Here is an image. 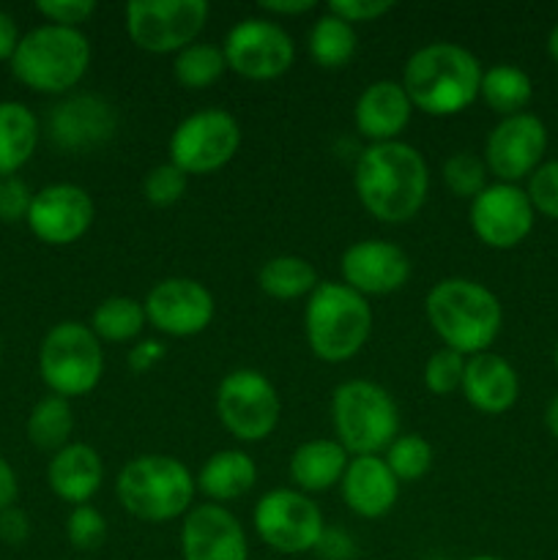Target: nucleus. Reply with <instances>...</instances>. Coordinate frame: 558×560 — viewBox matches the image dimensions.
Returning <instances> with one entry per match:
<instances>
[{"label": "nucleus", "mask_w": 558, "mask_h": 560, "mask_svg": "<svg viewBox=\"0 0 558 560\" xmlns=\"http://www.w3.org/2000/svg\"><path fill=\"white\" fill-rule=\"evenodd\" d=\"M545 427H547V432H550V435L558 441V394L550 399V402H547Z\"/></svg>", "instance_id": "8fccbe9b"}, {"label": "nucleus", "mask_w": 558, "mask_h": 560, "mask_svg": "<svg viewBox=\"0 0 558 560\" xmlns=\"http://www.w3.org/2000/svg\"><path fill=\"white\" fill-rule=\"evenodd\" d=\"M317 552L326 560H350L353 558V541L339 530H326L321 545H317Z\"/></svg>", "instance_id": "a18cd8bd"}, {"label": "nucleus", "mask_w": 558, "mask_h": 560, "mask_svg": "<svg viewBox=\"0 0 558 560\" xmlns=\"http://www.w3.org/2000/svg\"><path fill=\"white\" fill-rule=\"evenodd\" d=\"M479 96L487 107L501 118L525 113L531 96H534V82L523 69L512 63H498L481 74Z\"/></svg>", "instance_id": "cd10ccee"}, {"label": "nucleus", "mask_w": 558, "mask_h": 560, "mask_svg": "<svg viewBox=\"0 0 558 560\" xmlns=\"http://www.w3.org/2000/svg\"><path fill=\"white\" fill-rule=\"evenodd\" d=\"M197 492V479L170 454H140L115 479L118 503L142 523H170L186 517Z\"/></svg>", "instance_id": "20e7f679"}, {"label": "nucleus", "mask_w": 558, "mask_h": 560, "mask_svg": "<svg viewBox=\"0 0 558 560\" xmlns=\"http://www.w3.org/2000/svg\"><path fill=\"white\" fill-rule=\"evenodd\" d=\"M184 560H249V541L241 520L219 503H200L181 523Z\"/></svg>", "instance_id": "a211bd4d"}, {"label": "nucleus", "mask_w": 558, "mask_h": 560, "mask_svg": "<svg viewBox=\"0 0 558 560\" xmlns=\"http://www.w3.org/2000/svg\"><path fill=\"white\" fill-rule=\"evenodd\" d=\"M20 495V479H16L14 468L9 465V459L0 457V512L11 509Z\"/></svg>", "instance_id": "de8ad7c7"}, {"label": "nucleus", "mask_w": 558, "mask_h": 560, "mask_svg": "<svg viewBox=\"0 0 558 560\" xmlns=\"http://www.w3.org/2000/svg\"><path fill=\"white\" fill-rule=\"evenodd\" d=\"M33 191L20 175H9L0 178V222L14 224L25 222L27 211H31Z\"/></svg>", "instance_id": "a19ab883"}, {"label": "nucleus", "mask_w": 558, "mask_h": 560, "mask_svg": "<svg viewBox=\"0 0 558 560\" xmlns=\"http://www.w3.org/2000/svg\"><path fill=\"white\" fill-rule=\"evenodd\" d=\"M9 63L11 74L25 88L60 96L85 77L88 66H91V44L82 31L47 22L20 38Z\"/></svg>", "instance_id": "423d86ee"}, {"label": "nucleus", "mask_w": 558, "mask_h": 560, "mask_svg": "<svg viewBox=\"0 0 558 560\" xmlns=\"http://www.w3.org/2000/svg\"><path fill=\"white\" fill-rule=\"evenodd\" d=\"M217 413L224 430L241 443H260L282 419V399L263 372L233 370L217 388Z\"/></svg>", "instance_id": "9d476101"}, {"label": "nucleus", "mask_w": 558, "mask_h": 560, "mask_svg": "<svg viewBox=\"0 0 558 560\" xmlns=\"http://www.w3.org/2000/svg\"><path fill=\"white\" fill-rule=\"evenodd\" d=\"M186 186H189V175L184 170L175 167L173 162L156 164L151 173L142 178V195L151 206L156 208H170L186 195Z\"/></svg>", "instance_id": "e433bc0d"}, {"label": "nucleus", "mask_w": 558, "mask_h": 560, "mask_svg": "<svg viewBox=\"0 0 558 560\" xmlns=\"http://www.w3.org/2000/svg\"><path fill=\"white\" fill-rule=\"evenodd\" d=\"M479 58L452 42H432L416 49L403 69V88L414 109L435 118L457 115L479 98Z\"/></svg>", "instance_id": "f03ea898"}, {"label": "nucleus", "mask_w": 558, "mask_h": 560, "mask_svg": "<svg viewBox=\"0 0 558 560\" xmlns=\"http://www.w3.org/2000/svg\"><path fill=\"white\" fill-rule=\"evenodd\" d=\"M142 306H146L148 323L164 337L175 339L197 337L211 326L217 315V301L211 290L189 277H170L156 282Z\"/></svg>", "instance_id": "4468645a"}, {"label": "nucleus", "mask_w": 558, "mask_h": 560, "mask_svg": "<svg viewBox=\"0 0 558 560\" xmlns=\"http://www.w3.org/2000/svg\"><path fill=\"white\" fill-rule=\"evenodd\" d=\"M525 195H528L536 213H542V217L547 219H556L558 222V159L542 162L539 167L531 173Z\"/></svg>", "instance_id": "58836bf2"}, {"label": "nucleus", "mask_w": 558, "mask_h": 560, "mask_svg": "<svg viewBox=\"0 0 558 560\" xmlns=\"http://www.w3.org/2000/svg\"><path fill=\"white\" fill-rule=\"evenodd\" d=\"M410 115H414V104L403 82L394 80H377L367 85L353 107L356 129L361 137L372 140V145L399 140V135L408 129Z\"/></svg>", "instance_id": "412c9836"}, {"label": "nucleus", "mask_w": 558, "mask_h": 560, "mask_svg": "<svg viewBox=\"0 0 558 560\" xmlns=\"http://www.w3.org/2000/svg\"><path fill=\"white\" fill-rule=\"evenodd\" d=\"M547 151V126L531 113L501 118L485 142L487 173L501 184H518L531 178Z\"/></svg>", "instance_id": "dca6fc26"}, {"label": "nucleus", "mask_w": 558, "mask_h": 560, "mask_svg": "<svg viewBox=\"0 0 558 560\" xmlns=\"http://www.w3.org/2000/svg\"><path fill=\"white\" fill-rule=\"evenodd\" d=\"M547 52H550V58L558 63V22L553 25L550 36H547Z\"/></svg>", "instance_id": "3c124183"}, {"label": "nucleus", "mask_w": 558, "mask_h": 560, "mask_svg": "<svg viewBox=\"0 0 558 560\" xmlns=\"http://www.w3.org/2000/svg\"><path fill=\"white\" fill-rule=\"evenodd\" d=\"M394 9L392 0H334L328 3V11L337 14L339 20L350 22V25H359V22H375L383 14Z\"/></svg>", "instance_id": "79ce46f5"}, {"label": "nucleus", "mask_w": 558, "mask_h": 560, "mask_svg": "<svg viewBox=\"0 0 558 560\" xmlns=\"http://www.w3.org/2000/svg\"><path fill=\"white\" fill-rule=\"evenodd\" d=\"M38 145V118L22 102H0V178L16 175Z\"/></svg>", "instance_id": "bb28decb"}, {"label": "nucleus", "mask_w": 558, "mask_h": 560, "mask_svg": "<svg viewBox=\"0 0 558 560\" xmlns=\"http://www.w3.org/2000/svg\"><path fill=\"white\" fill-rule=\"evenodd\" d=\"M315 9H317L315 0H263L260 3V11H266V14H274V16H295Z\"/></svg>", "instance_id": "09e8293b"}, {"label": "nucleus", "mask_w": 558, "mask_h": 560, "mask_svg": "<svg viewBox=\"0 0 558 560\" xmlns=\"http://www.w3.org/2000/svg\"><path fill=\"white\" fill-rule=\"evenodd\" d=\"M388 470L397 476V481H419L432 468V446L421 435H397L392 446L383 454Z\"/></svg>", "instance_id": "72a5a7b5"}, {"label": "nucleus", "mask_w": 558, "mask_h": 560, "mask_svg": "<svg viewBox=\"0 0 558 560\" xmlns=\"http://www.w3.org/2000/svg\"><path fill=\"white\" fill-rule=\"evenodd\" d=\"M96 206L91 195L77 184H49L33 191L27 228L42 244L69 246L91 230Z\"/></svg>", "instance_id": "f3484780"}, {"label": "nucleus", "mask_w": 558, "mask_h": 560, "mask_svg": "<svg viewBox=\"0 0 558 560\" xmlns=\"http://www.w3.org/2000/svg\"><path fill=\"white\" fill-rule=\"evenodd\" d=\"M146 306L129 295H109L93 310L91 331L102 342H131L146 328Z\"/></svg>", "instance_id": "2f4dec72"}, {"label": "nucleus", "mask_w": 558, "mask_h": 560, "mask_svg": "<svg viewBox=\"0 0 558 560\" xmlns=\"http://www.w3.org/2000/svg\"><path fill=\"white\" fill-rule=\"evenodd\" d=\"M534 206L518 184H490L470 200V230L490 249H514L534 230Z\"/></svg>", "instance_id": "2eb2a0df"}, {"label": "nucleus", "mask_w": 558, "mask_h": 560, "mask_svg": "<svg viewBox=\"0 0 558 560\" xmlns=\"http://www.w3.org/2000/svg\"><path fill=\"white\" fill-rule=\"evenodd\" d=\"M257 284L266 295L277 301H295L310 299L312 290L317 288V271L310 260L299 255H279L263 262L257 273Z\"/></svg>", "instance_id": "c85d7f7f"}, {"label": "nucleus", "mask_w": 558, "mask_h": 560, "mask_svg": "<svg viewBox=\"0 0 558 560\" xmlns=\"http://www.w3.org/2000/svg\"><path fill=\"white\" fill-rule=\"evenodd\" d=\"M164 359V345L156 342V339H142L126 355V364H129L131 372L142 375V372H151L159 361Z\"/></svg>", "instance_id": "c03bdc74"}, {"label": "nucleus", "mask_w": 558, "mask_h": 560, "mask_svg": "<svg viewBox=\"0 0 558 560\" xmlns=\"http://www.w3.org/2000/svg\"><path fill=\"white\" fill-rule=\"evenodd\" d=\"M350 454L328 438L301 443L290 457V479L301 492H326L342 481Z\"/></svg>", "instance_id": "393cba45"}, {"label": "nucleus", "mask_w": 558, "mask_h": 560, "mask_svg": "<svg viewBox=\"0 0 558 560\" xmlns=\"http://www.w3.org/2000/svg\"><path fill=\"white\" fill-rule=\"evenodd\" d=\"M228 69L244 80H277L293 66L295 44L282 25L266 16H246L224 36Z\"/></svg>", "instance_id": "ddd939ff"}, {"label": "nucleus", "mask_w": 558, "mask_h": 560, "mask_svg": "<svg viewBox=\"0 0 558 560\" xmlns=\"http://www.w3.org/2000/svg\"><path fill=\"white\" fill-rule=\"evenodd\" d=\"M353 186L364 211L377 222L405 224L427 202L430 170L408 142H375L356 159Z\"/></svg>", "instance_id": "f257e3e1"}, {"label": "nucleus", "mask_w": 558, "mask_h": 560, "mask_svg": "<svg viewBox=\"0 0 558 560\" xmlns=\"http://www.w3.org/2000/svg\"><path fill=\"white\" fill-rule=\"evenodd\" d=\"M241 145V126L228 109L191 113L170 137V162L186 175H208L233 162Z\"/></svg>", "instance_id": "f8f14e48"}, {"label": "nucleus", "mask_w": 558, "mask_h": 560, "mask_svg": "<svg viewBox=\"0 0 558 560\" xmlns=\"http://www.w3.org/2000/svg\"><path fill=\"white\" fill-rule=\"evenodd\" d=\"M463 397L485 416H501L514 408L520 397V377L514 366L498 353H479L465 359Z\"/></svg>", "instance_id": "4be33fe9"}, {"label": "nucleus", "mask_w": 558, "mask_h": 560, "mask_svg": "<svg viewBox=\"0 0 558 560\" xmlns=\"http://www.w3.org/2000/svg\"><path fill=\"white\" fill-rule=\"evenodd\" d=\"M27 536H31V520L22 509L11 506L5 512H0V541L9 547L25 545Z\"/></svg>", "instance_id": "37998d69"}, {"label": "nucleus", "mask_w": 558, "mask_h": 560, "mask_svg": "<svg viewBox=\"0 0 558 560\" xmlns=\"http://www.w3.org/2000/svg\"><path fill=\"white\" fill-rule=\"evenodd\" d=\"M38 375L55 397H85L104 375L102 339L80 320L58 323L42 339Z\"/></svg>", "instance_id": "6e6552de"}, {"label": "nucleus", "mask_w": 558, "mask_h": 560, "mask_svg": "<svg viewBox=\"0 0 558 560\" xmlns=\"http://www.w3.org/2000/svg\"><path fill=\"white\" fill-rule=\"evenodd\" d=\"M104 481V463L88 443H69L53 454L47 465V485L60 501L85 506Z\"/></svg>", "instance_id": "b1692460"}, {"label": "nucleus", "mask_w": 558, "mask_h": 560, "mask_svg": "<svg viewBox=\"0 0 558 560\" xmlns=\"http://www.w3.org/2000/svg\"><path fill=\"white\" fill-rule=\"evenodd\" d=\"M206 0H131L126 5V33L142 52L178 55L206 27Z\"/></svg>", "instance_id": "9b49d317"}, {"label": "nucleus", "mask_w": 558, "mask_h": 560, "mask_svg": "<svg viewBox=\"0 0 558 560\" xmlns=\"http://www.w3.org/2000/svg\"><path fill=\"white\" fill-rule=\"evenodd\" d=\"M49 137L63 151H85L109 140L115 131V109L104 98L82 93L63 98L49 109Z\"/></svg>", "instance_id": "aec40b11"}, {"label": "nucleus", "mask_w": 558, "mask_h": 560, "mask_svg": "<svg viewBox=\"0 0 558 560\" xmlns=\"http://www.w3.org/2000/svg\"><path fill=\"white\" fill-rule=\"evenodd\" d=\"M36 11L49 22V25L74 27L80 31L82 22H88L96 11L93 0H38Z\"/></svg>", "instance_id": "ea45409f"}, {"label": "nucleus", "mask_w": 558, "mask_h": 560, "mask_svg": "<svg viewBox=\"0 0 558 560\" xmlns=\"http://www.w3.org/2000/svg\"><path fill=\"white\" fill-rule=\"evenodd\" d=\"M306 342L315 359L345 364L364 350L372 334V306L345 282H321L306 299Z\"/></svg>", "instance_id": "39448f33"}, {"label": "nucleus", "mask_w": 558, "mask_h": 560, "mask_svg": "<svg viewBox=\"0 0 558 560\" xmlns=\"http://www.w3.org/2000/svg\"><path fill=\"white\" fill-rule=\"evenodd\" d=\"M465 560H503V558H498V556H474V558H465Z\"/></svg>", "instance_id": "603ef678"}, {"label": "nucleus", "mask_w": 558, "mask_h": 560, "mask_svg": "<svg viewBox=\"0 0 558 560\" xmlns=\"http://www.w3.org/2000/svg\"><path fill=\"white\" fill-rule=\"evenodd\" d=\"M332 421L337 443L353 457H381L399 435V408L375 381H345L334 388Z\"/></svg>", "instance_id": "0eeeda50"}, {"label": "nucleus", "mask_w": 558, "mask_h": 560, "mask_svg": "<svg viewBox=\"0 0 558 560\" xmlns=\"http://www.w3.org/2000/svg\"><path fill=\"white\" fill-rule=\"evenodd\" d=\"M20 27L16 20L9 11L0 9V60H11L16 52V44H20Z\"/></svg>", "instance_id": "49530a36"}, {"label": "nucleus", "mask_w": 558, "mask_h": 560, "mask_svg": "<svg viewBox=\"0 0 558 560\" xmlns=\"http://www.w3.org/2000/svg\"><path fill=\"white\" fill-rule=\"evenodd\" d=\"M556 372H558V342H556Z\"/></svg>", "instance_id": "864d4df0"}, {"label": "nucleus", "mask_w": 558, "mask_h": 560, "mask_svg": "<svg viewBox=\"0 0 558 560\" xmlns=\"http://www.w3.org/2000/svg\"><path fill=\"white\" fill-rule=\"evenodd\" d=\"M224 69H228V60H224L222 49L200 42L181 49L173 63L175 80L189 91H202V88L213 85L224 74Z\"/></svg>", "instance_id": "473e14b6"}, {"label": "nucleus", "mask_w": 558, "mask_h": 560, "mask_svg": "<svg viewBox=\"0 0 558 560\" xmlns=\"http://www.w3.org/2000/svg\"><path fill=\"white\" fill-rule=\"evenodd\" d=\"M463 375L465 355L454 353L449 348L435 350L425 364V386L435 397H449V394L460 392L463 388Z\"/></svg>", "instance_id": "c9c22d12"}, {"label": "nucleus", "mask_w": 558, "mask_h": 560, "mask_svg": "<svg viewBox=\"0 0 558 560\" xmlns=\"http://www.w3.org/2000/svg\"><path fill=\"white\" fill-rule=\"evenodd\" d=\"M443 184L452 195L474 200L487 186V164L470 151H460L443 162Z\"/></svg>", "instance_id": "f704fd0d"}, {"label": "nucleus", "mask_w": 558, "mask_h": 560, "mask_svg": "<svg viewBox=\"0 0 558 560\" xmlns=\"http://www.w3.org/2000/svg\"><path fill=\"white\" fill-rule=\"evenodd\" d=\"M257 481V465L241 448H222V452L211 454L202 463L200 474H197V490L208 498V501L219 503L235 501V498L246 495Z\"/></svg>", "instance_id": "a878e982"}, {"label": "nucleus", "mask_w": 558, "mask_h": 560, "mask_svg": "<svg viewBox=\"0 0 558 560\" xmlns=\"http://www.w3.org/2000/svg\"><path fill=\"white\" fill-rule=\"evenodd\" d=\"M339 487L350 512L364 520L386 517L399 498L397 476L383 457H350Z\"/></svg>", "instance_id": "5701e85b"}, {"label": "nucleus", "mask_w": 558, "mask_h": 560, "mask_svg": "<svg viewBox=\"0 0 558 560\" xmlns=\"http://www.w3.org/2000/svg\"><path fill=\"white\" fill-rule=\"evenodd\" d=\"M425 560H441V558H425Z\"/></svg>", "instance_id": "5fc2aeb1"}, {"label": "nucleus", "mask_w": 558, "mask_h": 560, "mask_svg": "<svg viewBox=\"0 0 558 560\" xmlns=\"http://www.w3.org/2000/svg\"><path fill=\"white\" fill-rule=\"evenodd\" d=\"M339 271H342V282L350 290L370 299V295H388L403 290L410 279V271H414V262L397 244L370 238L356 241L353 246L345 249Z\"/></svg>", "instance_id": "6ab92c4d"}, {"label": "nucleus", "mask_w": 558, "mask_h": 560, "mask_svg": "<svg viewBox=\"0 0 558 560\" xmlns=\"http://www.w3.org/2000/svg\"><path fill=\"white\" fill-rule=\"evenodd\" d=\"M66 539L74 550L93 552L104 545L107 539V520L98 509L93 506H74L69 520H66Z\"/></svg>", "instance_id": "4c0bfd02"}, {"label": "nucleus", "mask_w": 558, "mask_h": 560, "mask_svg": "<svg viewBox=\"0 0 558 560\" xmlns=\"http://www.w3.org/2000/svg\"><path fill=\"white\" fill-rule=\"evenodd\" d=\"M359 47V36L350 22L339 20L332 11H323L310 31V55L323 69H342L350 63Z\"/></svg>", "instance_id": "c756f323"}, {"label": "nucleus", "mask_w": 558, "mask_h": 560, "mask_svg": "<svg viewBox=\"0 0 558 560\" xmlns=\"http://www.w3.org/2000/svg\"><path fill=\"white\" fill-rule=\"evenodd\" d=\"M252 523L263 545L279 556H304L317 550L326 534L321 506L301 490L288 487L266 492L252 512Z\"/></svg>", "instance_id": "1a4fd4ad"}, {"label": "nucleus", "mask_w": 558, "mask_h": 560, "mask_svg": "<svg viewBox=\"0 0 558 560\" xmlns=\"http://www.w3.org/2000/svg\"><path fill=\"white\" fill-rule=\"evenodd\" d=\"M425 312L443 348L465 359L487 353L503 326L498 295L476 279L465 277L441 279L427 293Z\"/></svg>", "instance_id": "7ed1b4c3"}, {"label": "nucleus", "mask_w": 558, "mask_h": 560, "mask_svg": "<svg viewBox=\"0 0 558 560\" xmlns=\"http://www.w3.org/2000/svg\"><path fill=\"white\" fill-rule=\"evenodd\" d=\"M71 430H74V413H71L69 399L49 397L38 399L27 416V441L42 452H60L69 446Z\"/></svg>", "instance_id": "7c9ffc66"}]
</instances>
